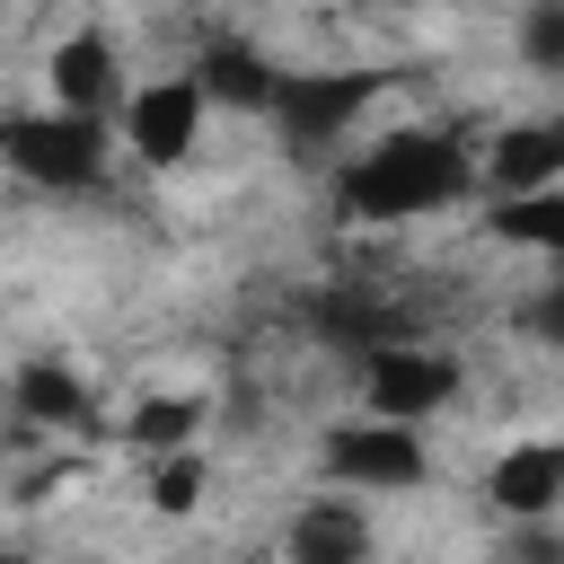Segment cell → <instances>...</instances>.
<instances>
[{
	"label": "cell",
	"mask_w": 564,
	"mask_h": 564,
	"mask_svg": "<svg viewBox=\"0 0 564 564\" xmlns=\"http://www.w3.org/2000/svg\"><path fill=\"white\" fill-rule=\"evenodd\" d=\"M467 194H476V150H467L458 132H432V123L379 132L361 159L335 167V212L361 220V229L432 220V212H458Z\"/></svg>",
	"instance_id": "6da1fadb"
},
{
	"label": "cell",
	"mask_w": 564,
	"mask_h": 564,
	"mask_svg": "<svg viewBox=\"0 0 564 564\" xmlns=\"http://www.w3.org/2000/svg\"><path fill=\"white\" fill-rule=\"evenodd\" d=\"M0 167L26 176L35 194H88L106 176V115H70V106L0 115Z\"/></svg>",
	"instance_id": "7a4b0ae2"
},
{
	"label": "cell",
	"mask_w": 564,
	"mask_h": 564,
	"mask_svg": "<svg viewBox=\"0 0 564 564\" xmlns=\"http://www.w3.org/2000/svg\"><path fill=\"white\" fill-rule=\"evenodd\" d=\"M352 397L361 414H397V423H432L467 397V361L441 352V344H414V335H388V344H361V370H352Z\"/></svg>",
	"instance_id": "3957f363"
},
{
	"label": "cell",
	"mask_w": 564,
	"mask_h": 564,
	"mask_svg": "<svg viewBox=\"0 0 564 564\" xmlns=\"http://www.w3.org/2000/svg\"><path fill=\"white\" fill-rule=\"evenodd\" d=\"M203 123H212V97L194 88V70H167V79H141L115 97V132L150 176H176L203 150Z\"/></svg>",
	"instance_id": "277c9868"
},
{
	"label": "cell",
	"mask_w": 564,
	"mask_h": 564,
	"mask_svg": "<svg viewBox=\"0 0 564 564\" xmlns=\"http://www.w3.org/2000/svg\"><path fill=\"white\" fill-rule=\"evenodd\" d=\"M317 467L352 494H414L432 476V449H423V423H397V414H361V423H326L317 441Z\"/></svg>",
	"instance_id": "5b68a950"
},
{
	"label": "cell",
	"mask_w": 564,
	"mask_h": 564,
	"mask_svg": "<svg viewBox=\"0 0 564 564\" xmlns=\"http://www.w3.org/2000/svg\"><path fill=\"white\" fill-rule=\"evenodd\" d=\"M370 97H379V79H370V70H282V79H273L264 123L282 132V150L317 159V150H335V141L361 123V106H370Z\"/></svg>",
	"instance_id": "8992f818"
},
{
	"label": "cell",
	"mask_w": 564,
	"mask_h": 564,
	"mask_svg": "<svg viewBox=\"0 0 564 564\" xmlns=\"http://www.w3.org/2000/svg\"><path fill=\"white\" fill-rule=\"evenodd\" d=\"M44 88H53V106H70V115H106V106L123 97L115 35H106V26H70V35H53V44H44Z\"/></svg>",
	"instance_id": "52a82bcc"
},
{
	"label": "cell",
	"mask_w": 564,
	"mask_h": 564,
	"mask_svg": "<svg viewBox=\"0 0 564 564\" xmlns=\"http://www.w3.org/2000/svg\"><path fill=\"white\" fill-rule=\"evenodd\" d=\"M9 405H18V423H35V432H88V423H97V388H88L62 352H26V361L9 370Z\"/></svg>",
	"instance_id": "ba28073f"
},
{
	"label": "cell",
	"mask_w": 564,
	"mask_h": 564,
	"mask_svg": "<svg viewBox=\"0 0 564 564\" xmlns=\"http://www.w3.org/2000/svg\"><path fill=\"white\" fill-rule=\"evenodd\" d=\"M564 176V115H529V123H502L476 159V185L485 194H520V185H555Z\"/></svg>",
	"instance_id": "9c48e42d"
},
{
	"label": "cell",
	"mask_w": 564,
	"mask_h": 564,
	"mask_svg": "<svg viewBox=\"0 0 564 564\" xmlns=\"http://www.w3.org/2000/svg\"><path fill=\"white\" fill-rule=\"evenodd\" d=\"M485 494H494V511H511V520L564 511V441H520V449H502V458L485 467Z\"/></svg>",
	"instance_id": "30bf717a"
},
{
	"label": "cell",
	"mask_w": 564,
	"mask_h": 564,
	"mask_svg": "<svg viewBox=\"0 0 564 564\" xmlns=\"http://www.w3.org/2000/svg\"><path fill=\"white\" fill-rule=\"evenodd\" d=\"M273 62L247 44V35H203V53H194V88L212 97V106H229V115H264L273 106Z\"/></svg>",
	"instance_id": "8fae6325"
},
{
	"label": "cell",
	"mask_w": 564,
	"mask_h": 564,
	"mask_svg": "<svg viewBox=\"0 0 564 564\" xmlns=\"http://www.w3.org/2000/svg\"><path fill=\"white\" fill-rule=\"evenodd\" d=\"M485 229H494L502 247H520V256H546V264H564V176H555V185L494 194V203H485Z\"/></svg>",
	"instance_id": "7c38bea8"
},
{
	"label": "cell",
	"mask_w": 564,
	"mask_h": 564,
	"mask_svg": "<svg viewBox=\"0 0 564 564\" xmlns=\"http://www.w3.org/2000/svg\"><path fill=\"white\" fill-rule=\"evenodd\" d=\"M291 555H308V564H352L361 546H370V520L352 511V502H308L300 520H291V538H282Z\"/></svg>",
	"instance_id": "4fadbf2b"
},
{
	"label": "cell",
	"mask_w": 564,
	"mask_h": 564,
	"mask_svg": "<svg viewBox=\"0 0 564 564\" xmlns=\"http://www.w3.org/2000/svg\"><path fill=\"white\" fill-rule=\"evenodd\" d=\"M212 494V467L194 458V441L185 449H150V476H141V502L159 511V520H185L194 502Z\"/></svg>",
	"instance_id": "5bb4252c"
},
{
	"label": "cell",
	"mask_w": 564,
	"mask_h": 564,
	"mask_svg": "<svg viewBox=\"0 0 564 564\" xmlns=\"http://www.w3.org/2000/svg\"><path fill=\"white\" fill-rule=\"evenodd\" d=\"M194 423H203V397H132L123 441L150 458V449H185V441H194Z\"/></svg>",
	"instance_id": "9a60e30c"
},
{
	"label": "cell",
	"mask_w": 564,
	"mask_h": 564,
	"mask_svg": "<svg viewBox=\"0 0 564 564\" xmlns=\"http://www.w3.org/2000/svg\"><path fill=\"white\" fill-rule=\"evenodd\" d=\"M520 62L546 70V79H564V0H529L520 9Z\"/></svg>",
	"instance_id": "2e32d148"
},
{
	"label": "cell",
	"mask_w": 564,
	"mask_h": 564,
	"mask_svg": "<svg viewBox=\"0 0 564 564\" xmlns=\"http://www.w3.org/2000/svg\"><path fill=\"white\" fill-rule=\"evenodd\" d=\"M520 326H529L538 344H555V352H564V282H546V291L520 308Z\"/></svg>",
	"instance_id": "e0dca14e"
}]
</instances>
